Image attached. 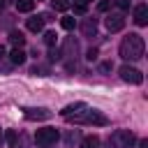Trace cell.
Masks as SVG:
<instances>
[{"label": "cell", "instance_id": "obj_30", "mask_svg": "<svg viewBox=\"0 0 148 148\" xmlns=\"http://www.w3.org/2000/svg\"><path fill=\"white\" fill-rule=\"evenodd\" d=\"M2 7H5V0H0V12H2Z\"/></svg>", "mask_w": 148, "mask_h": 148}, {"label": "cell", "instance_id": "obj_17", "mask_svg": "<svg viewBox=\"0 0 148 148\" xmlns=\"http://www.w3.org/2000/svg\"><path fill=\"white\" fill-rule=\"evenodd\" d=\"M81 148H99V139L97 136H86L81 141Z\"/></svg>", "mask_w": 148, "mask_h": 148}, {"label": "cell", "instance_id": "obj_13", "mask_svg": "<svg viewBox=\"0 0 148 148\" xmlns=\"http://www.w3.org/2000/svg\"><path fill=\"white\" fill-rule=\"evenodd\" d=\"M9 60H12L14 65H23V62H25V51H23V49H14V51L9 53Z\"/></svg>", "mask_w": 148, "mask_h": 148}, {"label": "cell", "instance_id": "obj_6", "mask_svg": "<svg viewBox=\"0 0 148 148\" xmlns=\"http://www.w3.org/2000/svg\"><path fill=\"white\" fill-rule=\"evenodd\" d=\"M104 25H106L109 32H118V30L125 28V16H123V14H109V16L104 18Z\"/></svg>", "mask_w": 148, "mask_h": 148}, {"label": "cell", "instance_id": "obj_9", "mask_svg": "<svg viewBox=\"0 0 148 148\" xmlns=\"http://www.w3.org/2000/svg\"><path fill=\"white\" fill-rule=\"evenodd\" d=\"M134 23L136 25H148V7L146 5H136L134 7Z\"/></svg>", "mask_w": 148, "mask_h": 148}, {"label": "cell", "instance_id": "obj_5", "mask_svg": "<svg viewBox=\"0 0 148 148\" xmlns=\"http://www.w3.org/2000/svg\"><path fill=\"white\" fill-rule=\"evenodd\" d=\"M118 74H120V79L125 81V83H134V86H139V83H143V74L136 69V67H130V65H123L120 69H118Z\"/></svg>", "mask_w": 148, "mask_h": 148}, {"label": "cell", "instance_id": "obj_28", "mask_svg": "<svg viewBox=\"0 0 148 148\" xmlns=\"http://www.w3.org/2000/svg\"><path fill=\"white\" fill-rule=\"evenodd\" d=\"M5 58V46H0V60Z\"/></svg>", "mask_w": 148, "mask_h": 148}, {"label": "cell", "instance_id": "obj_31", "mask_svg": "<svg viewBox=\"0 0 148 148\" xmlns=\"http://www.w3.org/2000/svg\"><path fill=\"white\" fill-rule=\"evenodd\" d=\"M81 2H83V5H86V2H92V0H81Z\"/></svg>", "mask_w": 148, "mask_h": 148}, {"label": "cell", "instance_id": "obj_21", "mask_svg": "<svg viewBox=\"0 0 148 148\" xmlns=\"http://www.w3.org/2000/svg\"><path fill=\"white\" fill-rule=\"evenodd\" d=\"M60 56H62L60 49H51V51H49V60H51V62H53V60H60Z\"/></svg>", "mask_w": 148, "mask_h": 148}, {"label": "cell", "instance_id": "obj_25", "mask_svg": "<svg viewBox=\"0 0 148 148\" xmlns=\"http://www.w3.org/2000/svg\"><path fill=\"white\" fill-rule=\"evenodd\" d=\"M111 69H113L111 62H102V65H99V72H111Z\"/></svg>", "mask_w": 148, "mask_h": 148}, {"label": "cell", "instance_id": "obj_20", "mask_svg": "<svg viewBox=\"0 0 148 148\" xmlns=\"http://www.w3.org/2000/svg\"><path fill=\"white\" fill-rule=\"evenodd\" d=\"M109 7H111V0H99L97 2V9L99 12H109Z\"/></svg>", "mask_w": 148, "mask_h": 148}, {"label": "cell", "instance_id": "obj_4", "mask_svg": "<svg viewBox=\"0 0 148 148\" xmlns=\"http://www.w3.org/2000/svg\"><path fill=\"white\" fill-rule=\"evenodd\" d=\"M58 130L56 127H42V130H37V134H35V141H37V146L39 148H46V146H53L56 141H58Z\"/></svg>", "mask_w": 148, "mask_h": 148}, {"label": "cell", "instance_id": "obj_27", "mask_svg": "<svg viewBox=\"0 0 148 148\" xmlns=\"http://www.w3.org/2000/svg\"><path fill=\"white\" fill-rule=\"evenodd\" d=\"M139 148H148V141H146V139H141V141H139Z\"/></svg>", "mask_w": 148, "mask_h": 148}, {"label": "cell", "instance_id": "obj_7", "mask_svg": "<svg viewBox=\"0 0 148 148\" xmlns=\"http://www.w3.org/2000/svg\"><path fill=\"white\" fill-rule=\"evenodd\" d=\"M23 116H25L28 120H46V118H51V111H49V109H42V106H37V109L25 106V109H23Z\"/></svg>", "mask_w": 148, "mask_h": 148}, {"label": "cell", "instance_id": "obj_32", "mask_svg": "<svg viewBox=\"0 0 148 148\" xmlns=\"http://www.w3.org/2000/svg\"><path fill=\"white\" fill-rule=\"evenodd\" d=\"M46 148H51V146H46Z\"/></svg>", "mask_w": 148, "mask_h": 148}, {"label": "cell", "instance_id": "obj_1", "mask_svg": "<svg viewBox=\"0 0 148 148\" xmlns=\"http://www.w3.org/2000/svg\"><path fill=\"white\" fill-rule=\"evenodd\" d=\"M120 58H125V60H139L141 56H143V51H146V44H143V37L139 35V32H130L123 42H120Z\"/></svg>", "mask_w": 148, "mask_h": 148}, {"label": "cell", "instance_id": "obj_8", "mask_svg": "<svg viewBox=\"0 0 148 148\" xmlns=\"http://www.w3.org/2000/svg\"><path fill=\"white\" fill-rule=\"evenodd\" d=\"M86 109H88V104H86V102H74V104H67V106L60 111V116L67 120V118H72V116H79V113H81V111H86Z\"/></svg>", "mask_w": 148, "mask_h": 148}, {"label": "cell", "instance_id": "obj_18", "mask_svg": "<svg viewBox=\"0 0 148 148\" xmlns=\"http://www.w3.org/2000/svg\"><path fill=\"white\" fill-rule=\"evenodd\" d=\"M60 25H62L65 30H74L76 21H74V16H62V18H60Z\"/></svg>", "mask_w": 148, "mask_h": 148}, {"label": "cell", "instance_id": "obj_10", "mask_svg": "<svg viewBox=\"0 0 148 148\" xmlns=\"http://www.w3.org/2000/svg\"><path fill=\"white\" fill-rule=\"evenodd\" d=\"M44 21H46V16H30V18H28V30L42 32V30H44Z\"/></svg>", "mask_w": 148, "mask_h": 148}, {"label": "cell", "instance_id": "obj_19", "mask_svg": "<svg viewBox=\"0 0 148 148\" xmlns=\"http://www.w3.org/2000/svg\"><path fill=\"white\" fill-rule=\"evenodd\" d=\"M51 5H53V9H58V12H65V9L69 7L67 0H51Z\"/></svg>", "mask_w": 148, "mask_h": 148}, {"label": "cell", "instance_id": "obj_15", "mask_svg": "<svg viewBox=\"0 0 148 148\" xmlns=\"http://www.w3.org/2000/svg\"><path fill=\"white\" fill-rule=\"evenodd\" d=\"M16 9L18 12H32L35 9V0H16Z\"/></svg>", "mask_w": 148, "mask_h": 148}, {"label": "cell", "instance_id": "obj_26", "mask_svg": "<svg viewBox=\"0 0 148 148\" xmlns=\"http://www.w3.org/2000/svg\"><path fill=\"white\" fill-rule=\"evenodd\" d=\"M86 58H88V60H97V49H90Z\"/></svg>", "mask_w": 148, "mask_h": 148}, {"label": "cell", "instance_id": "obj_24", "mask_svg": "<svg viewBox=\"0 0 148 148\" xmlns=\"http://www.w3.org/2000/svg\"><path fill=\"white\" fill-rule=\"evenodd\" d=\"M118 7H120L123 12H127V9H130V0H118Z\"/></svg>", "mask_w": 148, "mask_h": 148}, {"label": "cell", "instance_id": "obj_12", "mask_svg": "<svg viewBox=\"0 0 148 148\" xmlns=\"http://www.w3.org/2000/svg\"><path fill=\"white\" fill-rule=\"evenodd\" d=\"M9 42H12L16 49H21V46L25 44V37H23V32H21V30H12V32H9Z\"/></svg>", "mask_w": 148, "mask_h": 148}, {"label": "cell", "instance_id": "obj_14", "mask_svg": "<svg viewBox=\"0 0 148 148\" xmlns=\"http://www.w3.org/2000/svg\"><path fill=\"white\" fill-rule=\"evenodd\" d=\"M5 141L9 143V148H16V146H18V134H16V130H7V132H5Z\"/></svg>", "mask_w": 148, "mask_h": 148}, {"label": "cell", "instance_id": "obj_29", "mask_svg": "<svg viewBox=\"0 0 148 148\" xmlns=\"http://www.w3.org/2000/svg\"><path fill=\"white\" fill-rule=\"evenodd\" d=\"M2 141H5V134H2V130H0V146H2Z\"/></svg>", "mask_w": 148, "mask_h": 148}, {"label": "cell", "instance_id": "obj_11", "mask_svg": "<svg viewBox=\"0 0 148 148\" xmlns=\"http://www.w3.org/2000/svg\"><path fill=\"white\" fill-rule=\"evenodd\" d=\"M81 30H83L86 37H95V32H97V23H95V18H86V21L81 23Z\"/></svg>", "mask_w": 148, "mask_h": 148}, {"label": "cell", "instance_id": "obj_16", "mask_svg": "<svg viewBox=\"0 0 148 148\" xmlns=\"http://www.w3.org/2000/svg\"><path fill=\"white\" fill-rule=\"evenodd\" d=\"M56 42H58V35H56L53 30H46V32H44V44L53 49V46H56Z\"/></svg>", "mask_w": 148, "mask_h": 148}, {"label": "cell", "instance_id": "obj_3", "mask_svg": "<svg viewBox=\"0 0 148 148\" xmlns=\"http://www.w3.org/2000/svg\"><path fill=\"white\" fill-rule=\"evenodd\" d=\"M109 141H111L113 148H132L136 143V136H134L132 130H116Z\"/></svg>", "mask_w": 148, "mask_h": 148}, {"label": "cell", "instance_id": "obj_22", "mask_svg": "<svg viewBox=\"0 0 148 148\" xmlns=\"http://www.w3.org/2000/svg\"><path fill=\"white\" fill-rule=\"evenodd\" d=\"M86 9H88V7H86L83 2H76V5H74V14H86Z\"/></svg>", "mask_w": 148, "mask_h": 148}, {"label": "cell", "instance_id": "obj_2", "mask_svg": "<svg viewBox=\"0 0 148 148\" xmlns=\"http://www.w3.org/2000/svg\"><path fill=\"white\" fill-rule=\"evenodd\" d=\"M69 123H76V125H109V118L104 116V113H99V111H95V109H86V111H81L79 116H72V118H67Z\"/></svg>", "mask_w": 148, "mask_h": 148}, {"label": "cell", "instance_id": "obj_23", "mask_svg": "<svg viewBox=\"0 0 148 148\" xmlns=\"http://www.w3.org/2000/svg\"><path fill=\"white\" fill-rule=\"evenodd\" d=\"M76 139H79V132H76V130H72V132L65 136V141H67V143H72V141H76Z\"/></svg>", "mask_w": 148, "mask_h": 148}]
</instances>
